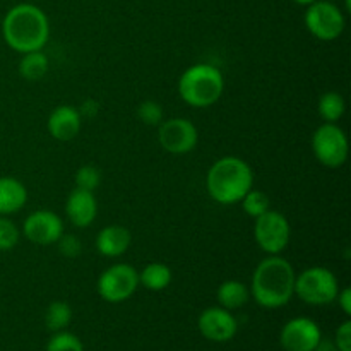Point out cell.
Here are the masks:
<instances>
[{"instance_id":"6da1fadb","label":"cell","mask_w":351,"mask_h":351,"mask_svg":"<svg viewBox=\"0 0 351 351\" xmlns=\"http://www.w3.org/2000/svg\"><path fill=\"white\" fill-rule=\"evenodd\" d=\"M293 266L280 256H269L257 264L250 283V297L264 308H280L295 295Z\"/></svg>"},{"instance_id":"7a4b0ae2","label":"cell","mask_w":351,"mask_h":351,"mask_svg":"<svg viewBox=\"0 0 351 351\" xmlns=\"http://www.w3.org/2000/svg\"><path fill=\"white\" fill-rule=\"evenodd\" d=\"M2 34L14 51L27 53L43 50L50 38V23L40 7L33 3H19L3 17Z\"/></svg>"},{"instance_id":"3957f363","label":"cell","mask_w":351,"mask_h":351,"mask_svg":"<svg viewBox=\"0 0 351 351\" xmlns=\"http://www.w3.org/2000/svg\"><path fill=\"white\" fill-rule=\"evenodd\" d=\"M254 187V171L239 156H223L211 165L206 175L209 197L223 206L239 204L243 195Z\"/></svg>"},{"instance_id":"277c9868","label":"cell","mask_w":351,"mask_h":351,"mask_svg":"<svg viewBox=\"0 0 351 351\" xmlns=\"http://www.w3.org/2000/svg\"><path fill=\"white\" fill-rule=\"evenodd\" d=\"M225 79L211 64H194L178 79V95L194 108H208L221 98Z\"/></svg>"},{"instance_id":"5b68a950","label":"cell","mask_w":351,"mask_h":351,"mask_svg":"<svg viewBox=\"0 0 351 351\" xmlns=\"http://www.w3.org/2000/svg\"><path fill=\"white\" fill-rule=\"evenodd\" d=\"M338 291V278L328 267H307L295 278V295L308 305L332 304Z\"/></svg>"},{"instance_id":"8992f818","label":"cell","mask_w":351,"mask_h":351,"mask_svg":"<svg viewBox=\"0 0 351 351\" xmlns=\"http://www.w3.org/2000/svg\"><path fill=\"white\" fill-rule=\"evenodd\" d=\"M312 151L315 160L328 168H339L346 163L350 153L348 137L338 123L324 122L312 134Z\"/></svg>"},{"instance_id":"52a82bcc","label":"cell","mask_w":351,"mask_h":351,"mask_svg":"<svg viewBox=\"0 0 351 351\" xmlns=\"http://www.w3.org/2000/svg\"><path fill=\"white\" fill-rule=\"evenodd\" d=\"M305 27L321 41H335L345 31V14L331 0H315L307 5L304 16Z\"/></svg>"},{"instance_id":"ba28073f","label":"cell","mask_w":351,"mask_h":351,"mask_svg":"<svg viewBox=\"0 0 351 351\" xmlns=\"http://www.w3.org/2000/svg\"><path fill=\"white\" fill-rule=\"evenodd\" d=\"M98 293L108 304H122L129 300L139 288V273L134 266L119 263L103 271L98 278Z\"/></svg>"},{"instance_id":"9c48e42d","label":"cell","mask_w":351,"mask_h":351,"mask_svg":"<svg viewBox=\"0 0 351 351\" xmlns=\"http://www.w3.org/2000/svg\"><path fill=\"white\" fill-rule=\"evenodd\" d=\"M291 228L287 216L274 209H267L257 216L254 225V239L267 256H280L290 243Z\"/></svg>"},{"instance_id":"30bf717a","label":"cell","mask_w":351,"mask_h":351,"mask_svg":"<svg viewBox=\"0 0 351 351\" xmlns=\"http://www.w3.org/2000/svg\"><path fill=\"white\" fill-rule=\"evenodd\" d=\"M158 143L170 154H187L195 149L199 143L197 127L187 119H168L160 123Z\"/></svg>"},{"instance_id":"8fae6325","label":"cell","mask_w":351,"mask_h":351,"mask_svg":"<svg viewBox=\"0 0 351 351\" xmlns=\"http://www.w3.org/2000/svg\"><path fill=\"white\" fill-rule=\"evenodd\" d=\"M321 341V328L308 317L291 319L280 332V343L287 351H314Z\"/></svg>"},{"instance_id":"7c38bea8","label":"cell","mask_w":351,"mask_h":351,"mask_svg":"<svg viewBox=\"0 0 351 351\" xmlns=\"http://www.w3.org/2000/svg\"><path fill=\"white\" fill-rule=\"evenodd\" d=\"M23 233L34 245L47 247L60 239L62 233H64V223L57 213L40 209V211L31 213L24 219Z\"/></svg>"},{"instance_id":"4fadbf2b","label":"cell","mask_w":351,"mask_h":351,"mask_svg":"<svg viewBox=\"0 0 351 351\" xmlns=\"http://www.w3.org/2000/svg\"><path fill=\"white\" fill-rule=\"evenodd\" d=\"M197 328L206 339L215 343H225L235 338L239 322L232 311L223 307H208L197 319Z\"/></svg>"},{"instance_id":"5bb4252c","label":"cell","mask_w":351,"mask_h":351,"mask_svg":"<svg viewBox=\"0 0 351 351\" xmlns=\"http://www.w3.org/2000/svg\"><path fill=\"white\" fill-rule=\"evenodd\" d=\"M65 215L75 228H88L98 215V202L95 194L75 187L65 202Z\"/></svg>"},{"instance_id":"9a60e30c","label":"cell","mask_w":351,"mask_h":351,"mask_svg":"<svg viewBox=\"0 0 351 351\" xmlns=\"http://www.w3.org/2000/svg\"><path fill=\"white\" fill-rule=\"evenodd\" d=\"M82 119L79 115L77 108L71 105H60L50 113L47 122V129L53 139L67 143L77 137L79 130H81Z\"/></svg>"},{"instance_id":"2e32d148","label":"cell","mask_w":351,"mask_h":351,"mask_svg":"<svg viewBox=\"0 0 351 351\" xmlns=\"http://www.w3.org/2000/svg\"><path fill=\"white\" fill-rule=\"evenodd\" d=\"M132 235L122 225H108L96 235V249L103 257H120L129 250Z\"/></svg>"},{"instance_id":"e0dca14e","label":"cell","mask_w":351,"mask_h":351,"mask_svg":"<svg viewBox=\"0 0 351 351\" xmlns=\"http://www.w3.org/2000/svg\"><path fill=\"white\" fill-rule=\"evenodd\" d=\"M27 201V191L21 180L14 177H0V216L21 211Z\"/></svg>"},{"instance_id":"ac0fdd59","label":"cell","mask_w":351,"mask_h":351,"mask_svg":"<svg viewBox=\"0 0 351 351\" xmlns=\"http://www.w3.org/2000/svg\"><path fill=\"white\" fill-rule=\"evenodd\" d=\"M216 298H218L219 307L226 308V311H237L250 300V290L242 281L228 280L219 285Z\"/></svg>"},{"instance_id":"d6986e66","label":"cell","mask_w":351,"mask_h":351,"mask_svg":"<svg viewBox=\"0 0 351 351\" xmlns=\"http://www.w3.org/2000/svg\"><path fill=\"white\" fill-rule=\"evenodd\" d=\"M173 280L170 266L163 263H151L139 273V287H144L149 291L167 290Z\"/></svg>"},{"instance_id":"ffe728a7","label":"cell","mask_w":351,"mask_h":351,"mask_svg":"<svg viewBox=\"0 0 351 351\" xmlns=\"http://www.w3.org/2000/svg\"><path fill=\"white\" fill-rule=\"evenodd\" d=\"M48 67H50V62L43 51H27V53H23V58L19 62V74L26 81L34 82L47 75Z\"/></svg>"},{"instance_id":"44dd1931","label":"cell","mask_w":351,"mask_h":351,"mask_svg":"<svg viewBox=\"0 0 351 351\" xmlns=\"http://www.w3.org/2000/svg\"><path fill=\"white\" fill-rule=\"evenodd\" d=\"M346 103L339 93L328 91L319 98L317 112L324 122L328 123H338V120L345 115Z\"/></svg>"},{"instance_id":"7402d4cb","label":"cell","mask_w":351,"mask_h":351,"mask_svg":"<svg viewBox=\"0 0 351 351\" xmlns=\"http://www.w3.org/2000/svg\"><path fill=\"white\" fill-rule=\"evenodd\" d=\"M72 321V308L71 305L65 304V302L57 300L51 302L48 305L47 312H45V326H47L48 331L58 332L65 331L67 326Z\"/></svg>"},{"instance_id":"603a6c76","label":"cell","mask_w":351,"mask_h":351,"mask_svg":"<svg viewBox=\"0 0 351 351\" xmlns=\"http://www.w3.org/2000/svg\"><path fill=\"white\" fill-rule=\"evenodd\" d=\"M242 208L245 211V215H249L250 218L256 219L257 216L264 215L267 209H271V201L269 195L266 192L259 191V189H250L245 195L242 197Z\"/></svg>"},{"instance_id":"cb8c5ba5","label":"cell","mask_w":351,"mask_h":351,"mask_svg":"<svg viewBox=\"0 0 351 351\" xmlns=\"http://www.w3.org/2000/svg\"><path fill=\"white\" fill-rule=\"evenodd\" d=\"M75 187L82 189V191L95 192L101 184V171L95 167V165H84L75 171Z\"/></svg>"},{"instance_id":"d4e9b609","label":"cell","mask_w":351,"mask_h":351,"mask_svg":"<svg viewBox=\"0 0 351 351\" xmlns=\"http://www.w3.org/2000/svg\"><path fill=\"white\" fill-rule=\"evenodd\" d=\"M47 351H84L81 339L67 331L53 332L47 345Z\"/></svg>"},{"instance_id":"484cf974","label":"cell","mask_w":351,"mask_h":351,"mask_svg":"<svg viewBox=\"0 0 351 351\" xmlns=\"http://www.w3.org/2000/svg\"><path fill=\"white\" fill-rule=\"evenodd\" d=\"M21 232L7 216H0V250H10L19 243Z\"/></svg>"},{"instance_id":"4316f807","label":"cell","mask_w":351,"mask_h":351,"mask_svg":"<svg viewBox=\"0 0 351 351\" xmlns=\"http://www.w3.org/2000/svg\"><path fill=\"white\" fill-rule=\"evenodd\" d=\"M137 117L146 125H160L163 122V108L158 101L146 99L137 106Z\"/></svg>"},{"instance_id":"83f0119b","label":"cell","mask_w":351,"mask_h":351,"mask_svg":"<svg viewBox=\"0 0 351 351\" xmlns=\"http://www.w3.org/2000/svg\"><path fill=\"white\" fill-rule=\"evenodd\" d=\"M55 243H57L58 247V252L64 257H69V259L77 257L82 250L81 240L75 235H72V233H62V237Z\"/></svg>"},{"instance_id":"f1b7e54d","label":"cell","mask_w":351,"mask_h":351,"mask_svg":"<svg viewBox=\"0 0 351 351\" xmlns=\"http://www.w3.org/2000/svg\"><path fill=\"white\" fill-rule=\"evenodd\" d=\"M335 346L338 351H351V322L345 321L336 329Z\"/></svg>"},{"instance_id":"f546056e","label":"cell","mask_w":351,"mask_h":351,"mask_svg":"<svg viewBox=\"0 0 351 351\" xmlns=\"http://www.w3.org/2000/svg\"><path fill=\"white\" fill-rule=\"evenodd\" d=\"M98 110L99 105L96 99H86V101H82V105L79 106L77 112L79 115H81V119H95V117L98 115Z\"/></svg>"},{"instance_id":"4dcf8cb0","label":"cell","mask_w":351,"mask_h":351,"mask_svg":"<svg viewBox=\"0 0 351 351\" xmlns=\"http://www.w3.org/2000/svg\"><path fill=\"white\" fill-rule=\"evenodd\" d=\"M336 300H338L339 307H341V311L345 312V315H351V290L350 288H343V290L338 291V297H336Z\"/></svg>"},{"instance_id":"1f68e13d","label":"cell","mask_w":351,"mask_h":351,"mask_svg":"<svg viewBox=\"0 0 351 351\" xmlns=\"http://www.w3.org/2000/svg\"><path fill=\"white\" fill-rule=\"evenodd\" d=\"M295 3H298V5H311V3H314L315 0H293Z\"/></svg>"}]
</instances>
